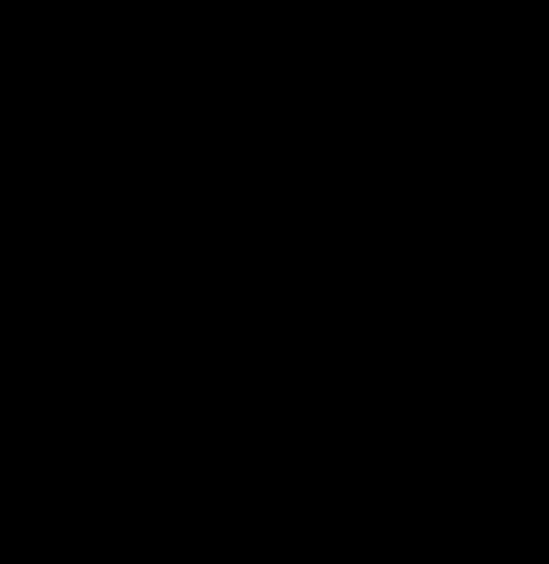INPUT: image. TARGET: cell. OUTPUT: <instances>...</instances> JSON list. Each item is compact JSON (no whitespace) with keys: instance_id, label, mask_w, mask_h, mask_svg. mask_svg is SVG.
<instances>
[]
</instances>
